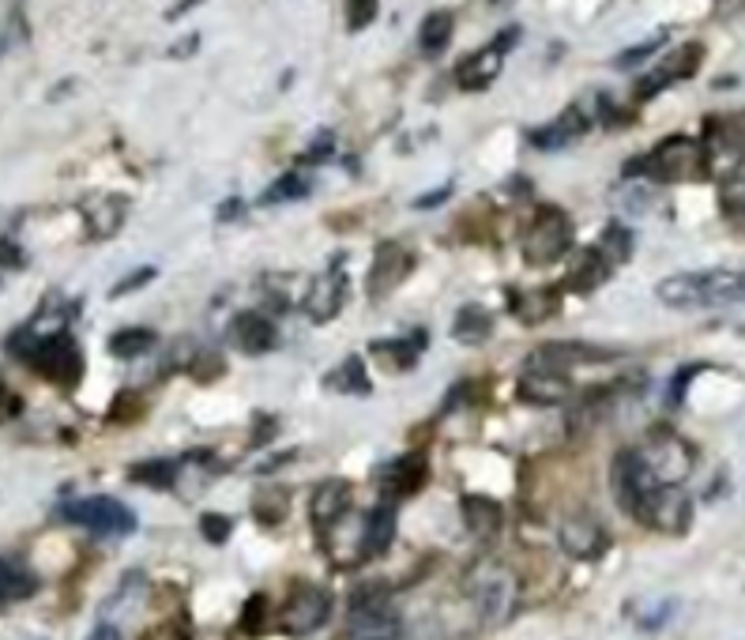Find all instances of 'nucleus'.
Here are the masks:
<instances>
[{"label":"nucleus","instance_id":"obj_29","mask_svg":"<svg viewBox=\"0 0 745 640\" xmlns=\"http://www.w3.org/2000/svg\"><path fill=\"white\" fill-rule=\"evenodd\" d=\"M396 542V505L380 501L366 512V558H380Z\"/></svg>","mask_w":745,"mask_h":640},{"label":"nucleus","instance_id":"obj_23","mask_svg":"<svg viewBox=\"0 0 745 640\" xmlns=\"http://www.w3.org/2000/svg\"><path fill=\"white\" fill-rule=\"evenodd\" d=\"M231 343L242 355H267V351L279 343V332H275V324L264 317V313H237L231 321Z\"/></svg>","mask_w":745,"mask_h":640},{"label":"nucleus","instance_id":"obj_13","mask_svg":"<svg viewBox=\"0 0 745 640\" xmlns=\"http://www.w3.org/2000/svg\"><path fill=\"white\" fill-rule=\"evenodd\" d=\"M701 61H704L701 42L677 45L671 57H663V61H659L655 69L636 83V102H647V99H655V94H663L671 83L690 80V75H696V69H701Z\"/></svg>","mask_w":745,"mask_h":640},{"label":"nucleus","instance_id":"obj_25","mask_svg":"<svg viewBox=\"0 0 745 640\" xmlns=\"http://www.w3.org/2000/svg\"><path fill=\"white\" fill-rule=\"evenodd\" d=\"M350 509V482L347 479H324L309 498V520L313 528L324 531Z\"/></svg>","mask_w":745,"mask_h":640},{"label":"nucleus","instance_id":"obj_36","mask_svg":"<svg viewBox=\"0 0 745 640\" xmlns=\"http://www.w3.org/2000/svg\"><path fill=\"white\" fill-rule=\"evenodd\" d=\"M177 471L181 467L174 460H147V464L129 467V482L151 486V490H170V486L177 482Z\"/></svg>","mask_w":745,"mask_h":640},{"label":"nucleus","instance_id":"obj_15","mask_svg":"<svg viewBox=\"0 0 745 640\" xmlns=\"http://www.w3.org/2000/svg\"><path fill=\"white\" fill-rule=\"evenodd\" d=\"M410 267H415V256H410L407 245L380 242L377 253H372L369 275H366V294L372 302H385L391 291H399V283L410 275Z\"/></svg>","mask_w":745,"mask_h":640},{"label":"nucleus","instance_id":"obj_3","mask_svg":"<svg viewBox=\"0 0 745 640\" xmlns=\"http://www.w3.org/2000/svg\"><path fill=\"white\" fill-rule=\"evenodd\" d=\"M467 596L486 626H504L516 610V599H520V585H516V572L509 566L486 558L467 572Z\"/></svg>","mask_w":745,"mask_h":640},{"label":"nucleus","instance_id":"obj_32","mask_svg":"<svg viewBox=\"0 0 745 640\" xmlns=\"http://www.w3.org/2000/svg\"><path fill=\"white\" fill-rule=\"evenodd\" d=\"M463 520L474 535H497L501 531L504 512H501V505H497L493 498H486V494H467L463 498Z\"/></svg>","mask_w":745,"mask_h":640},{"label":"nucleus","instance_id":"obj_11","mask_svg":"<svg viewBox=\"0 0 745 640\" xmlns=\"http://www.w3.org/2000/svg\"><path fill=\"white\" fill-rule=\"evenodd\" d=\"M516 42H520V27H504L490 45H482V50H474L471 57H463L460 69H456V83H460L463 91H486L497 75H501L504 53H509Z\"/></svg>","mask_w":745,"mask_h":640},{"label":"nucleus","instance_id":"obj_30","mask_svg":"<svg viewBox=\"0 0 745 640\" xmlns=\"http://www.w3.org/2000/svg\"><path fill=\"white\" fill-rule=\"evenodd\" d=\"M38 591L34 572L16 558H0V607L19 603V599H31Z\"/></svg>","mask_w":745,"mask_h":640},{"label":"nucleus","instance_id":"obj_18","mask_svg":"<svg viewBox=\"0 0 745 640\" xmlns=\"http://www.w3.org/2000/svg\"><path fill=\"white\" fill-rule=\"evenodd\" d=\"M343 302H347V275H343L339 267L320 272L317 280L309 283V291H305V317L313 324H328L339 317Z\"/></svg>","mask_w":745,"mask_h":640},{"label":"nucleus","instance_id":"obj_34","mask_svg":"<svg viewBox=\"0 0 745 640\" xmlns=\"http://www.w3.org/2000/svg\"><path fill=\"white\" fill-rule=\"evenodd\" d=\"M155 343H159V336L151 328H121V332H113V336H110V355L129 362V358L147 355Z\"/></svg>","mask_w":745,"mask_h":640},{"label":"nucleus","instance_id":"obj_6","mask_svg":"<svg viewBox=\"0 0 745 640\" xmlns=\"http://www.w3.org/2000/svg\"><path fill=\"white\" fill-rule=\"evenodd\" d=\"M572 250V219L561 207H539L520 242L523 264L531 267H550Z\"/></svg>","mask_w":745,"mask_h":640},{"label":"nucleus","instance_id":"obj_10","mask_svg":"<svg viewBox=\"0 0 745 640\" xmlns=\"http://www.w3.org/2000/svg\"><path fill=\"white\" fill-rule=\"evenodd\" d=\"M704 159H708V174L712 170H734L745 162V110L727 113V118H708L704 125Z\"/></svg>","mask_w":745,"mask_h":640},{"label":"nucleus","instance_id":"obj_35","mask_svg":"<svg viewBox=\"0 0 745 640\" xmlns=\"http://www.w3.org/2000/svg\"><path fill=\"white\" fill-rule=\"evenodd\" d=\"M452 31H456V16L452 12H445V8H441V12H429L422 19V50L429 57L445 53L448 42H452Z\"/></svg>","mask_w":745,"mask_h":640},{"label":"nucleus","instance_id":"obj_49","mask_svg":"<svg viewBox=\"0 0 745 640\" xmlns=\"http://www.w3.org/2000/svg\"><path fill=\"white\" fill-rule=\"evenodd\" d=\"M331 155V132H320V140L309 148V162H324Z\"/></svg>","mask_w":745,"mask_h":640},{"label":"nucleus","instance_id":"obj_27","mask_svg":"<svg viewBox=\"0 0 745 640\" xmlns=\"http://www.w3.org/2000/svg\"><path fill=\"white\" fill-rule=\"evenodd\" d=\"M610 275H614V267H610L606 256L599 253L595 245H591V250H584L576 261H572L565 286H569V291H576V294H591L595 286H603Z\"/></svg>","mask_w":745,"mask_h":640},{"label":"nucleus","instance_id":"obj_22","mask_svg":"<svg viewBox=\"0 0 745 640\" xmlns=\"http://www.w3.org/2000/svg\"><path fill=\"white\" fill-rule=\"evenodd\" d=\"M124 215H129V200L118 193H99L83 200V223H88V234L106 242L124 226Z\"/></svg>","mask_w":745,"mask_h":640},{"label":"nucleus","instance_id":"obj_44","mask_svg":"<svg viewBox=\"0 0 745 640\" xmlns=\"http://www.w3.org/2000/svg\"><path fill=\"white\" fill-rule=\"evenodd\" d=\"M200 531H204L207 542H226V539H231V531H234V520H231V516H223V512H204V516H200Z\"/></svg>","mask_w":745,"mask_h":640},{"label":"nucleus","instance_id":"obj_20","mask_svg":"<svg viewBox=\"0 0 745 640\" xmlns=\"http://www.w3.org/2000/svg\"><path fill=\"white\" fill-rule=\"evenodd\" d=\"M614 351L606 347H591V343H542L539 351L528 358V366H542V369H558L565 374L572 366H595V362H610Z\"/></svg>","mask_w":745,"mask_h":640},{"label":"nucleus","instance_id":"obj_38","mask_svg":"<svg viewBox=\"0 0 745 640\" xmlns=\"http://www.w3.org/2000/svg\"><path fill=\"white\" fill-rule=\"evenodd\" d=\"M720 204H723V215L745 231V177L742 174H731L720 185Z\"/></svg>","mask_w":745,"mask_h":640},{"label":"nucleus","instance_id":"obj_26","mask_svg":"<svg viewBox=\"0 0 745 640\" xmlns=\"http://www.w3.org/2000/svg\"><path fill=\"white\" fill-rule=\"evenodd\" d=\"M561 309V291L558 286H534V291H523V294H512V317L520 324H528V328H534V324L558 317Z\"/></svg>","mask_w":745,"mask_h":640},{"label":"nucleus","instance_id":"obj_16","mask_svg":"<svg viewBox=\"0 0 745 640\" xmlns=\"http://www.w3.org/2000/svg\"><path fill=\"white\" fill-rule=\"evenodd\" d=\"M558 542H561V550H565L569 558L599 561L610 550V531L595 520V516L572 512V516H565V520L558 524Z\"/></svg>","mask_w":745,"mask_h":640},{"label":"nucleus","instance_id":"obj_12","mask_svg":"<svg viewBox=\"0 0 745 640\" xmlns=\"http://www.w3.org/2000/svg\"><path fill=\"white\" fill-rule=\"evenodd\" d=\"M633 520L647 524V528H655V531L682 535L693 520V505L677 486H655V490H647V498L640 501Z\"/></svg>","mask_w":745,"mask_h":640},{"label":"nucleus","instance_id":"obj_40","mask_svg":"<svg viewBox=\"0 0 745 640\" xmlns=\"http://www.w3.org/2000/svg\"><path fill=\"white\" fill-rule=\"evenodd\" d=\"M267 618H275L272 614V603H267L264 591H256V596L242 607V629H245V633H264Z\"/></svg>","mask_w":745,"mask_h":640},{"label":"nucleus","instance_id":"obj_47","mask_svg":"<svg viewBox=\"0 0 745 640\" xmlns=\"http://www.w3.org/2000/svg\"><path fill=\"white\" fill-rule=\"evenodd\" d=\"M143 640H193L188 637V629L185 626H177V622H162L159 629H151L147 637Z\"/></svg>","mask_w":745,"mask_h":640},{"label":"nucleus","instance_id":"obj_48","mask_svg":"<svg viewBox=\"0 0 745 640\" xmlns=\"http://www.w3.org/2000/svg\"><path fill=\"white\" fill-rule=\"evenodd\" d=\"M696 369H701V366H690V369H682V374L674 377V385H671V404L674 407L682 404V396H685V388H690V380H693Z\"/></svg>","mask_w":745,"mask_h":640},{"label":"nucleus","instance_id":"obj_19","mask_svg":"<svg viewBox=\"0 0 745 640\" xmlns=\"http://www.w3.org/2000/svg\"><path fill=\"white\" fill-rule=\"evenodd\" d=\"M426 479H429V460H426V453H407V456H399V460H391V464H385L380 467V475H377V482H380V490H385V498H410V494H418L426 486Z\"/></svg>","mask_w":745,"mask_h":640},{"label":"nucleus","instance_id":"obj_46","mask_svg":"<svg viewBox=\"0 0 745 640\" xmlns=\"http://www.w3.org/2000/svg\"><path fill=\"white\" fill-rule=\"evenodd\" d=\"M27 256L23 250L12 242V237H0V267H8V272H16V267H23Z\"/></svg>","mask_w":745,"mask_h":640},{"label":"nucleus","instance_id":"obj_39","mask_svg":"<svg viewBox=\"0 0 745 640\" xmlns=\"http://www.w3.org/2000/svg\"><path fill=\"white\" fill-rule=\"evenodd\" d=\"M313 193V181H305L302 174H286L275 181L272 189L264 193V204H283V200H302Z\"/></svg>","mask_w":745,"mask_h":640},{"label":"nucleus","instance_id":"obj_31","mask_svg":"<svg viewBox=\"0 0 745 640\" xmlns=\"http://www.w3.org/2000/svg\"><path fill=\"white\" fill-rule=\"evenodd\" d=\"M369 351H372V355H380V358H388L391 369H415L418 355L426 351V332L418 328L415 336H407V339H380V343H372Z\"/></svg>","mask_w":745,"mask_h":640},{"label":"nucleus","instance_id":"obj_9","mask_svg":"<svg viewBox=\"0 0 745 640\" xmlns=\"http://www.w3.org/2000/svg\"><path fill=\"white\" fill-rule=\"evenodd\" d=\"M331 614V591L320 585H294L286 603L275 614V626L290 637H305V633H317V629L328 622Z\"/></svg>","mask_w":745,"mask_h":640},{"label":"nucleus","instance_id":"obj_4","mask_svg":"<svg viewBox=\"0 0 745 640\" xmlns=\"http://www.w3.org/2000/svg\"><path fill=\"white\" fill-rule=\"evenodd\" d=\"M636 453L644 471L652 475L659 486H682L696 467V448L685 441L682 434H674V429H652Z\"/></svg>","mask_w":745,"mask_h":640},{"label":"nucleus","instance_id":"obj_24","mask_svg":"<svg viewBox=\"0 0 745 640\" xmlns=\"http://www.w3.org/2000/svg\"><path fill=\"white\" fill-rule=\"evenodd\" d=\"M588 113L580 110V106H569V110H561V118L558 121H550L547 129H534L531 132V143L539 151H565V148H572L576 140H584V132H588Z\"/></svg>","mask_w":745,"mask_h":640},{"label":"nucleus","instance_id":"obj_51","mask_svg":"<svg viewBox=\"0 0 745 640\" xmlns=\"http://www.w3.org/2000/svg\"><path fill=\"white\" fill-rule=\"evenodd\" d=\"M445 196H448V189H441V193H433V196H418L415 207H433V204H441Z\"/></svg>","mask_w":745,"mask_h":640},{"label":"nucleus","instance_id":"obj_50","mask_svg":"<svg viewBox=\"0 0 745 640\" xmlns=\"http://www.w3.org/2000/svg\"><path fill=\"white\" fill-rule=\"evenodd\" d=\"M88 640H121V629L113 622H99V629H94Z\"/></svg>","mask_w":745,"mask_h":640},{"label":"nucleus","instance_id":"obj_37","mask_svg":"<svg viewBox=\"0 0 745 640\" xmlns=\"http://www.w3.org/2000/svg\"><path fill=\"white\" fill-rule=\"evenodd\" d=\"M595 250L606 256L610 267H618V264H625L629 256H633V234H629L621 223H610L606 231H603V237H599Z\"/></svg>","mask_w":745,"mask_h":640},{"label":"nucleus","instance_id":"obj_7","mask_svg":"<svg viewBox=\"0 0 745 640\" xmlns=\"http://www.w3.org/2000/svg\"><path fill=\"white\" fill-rule=\"evenodd\" d=\"M23 362L61 388H75L83 377V355H80V347H75V339L64 336V332H50V336H38L34 332V343Z\"/></svg>","mask_w":745,"mask_h":640},{"label":"nucleus","instance_id":"obj_28","mask_svg":"<svg viewBox=\"0 0 745 640\" xmlns=\"http://www.w3.org/2000/svg\"><path fill=\"white\" fill-rule=\"evenodd\" d=\"M490 336H493V313L482 309L479 302H467L452 321V339L463 343V347H482Z\"/></svg>","mask_w":745,"mask_h":640},{"label":"nucleus","instance_id":"obj_43","mask_svg":"<svg viewBox=\"0 0 745 640\" xmlns=\"http://www.w3.org/2000/svg\"><path fill=\"white\" fill-rule=\"evenodd\" d=\"M253 509H256V516H261L264 524H279L286 516V494L283 490H267V494L256 498Z\"/></svg>","mask_w":745,"mask_h":640},{"label":"nucleus","instance_id":"obj_17","mask_svg":"<svg viewBox=\"0 0 745 640\" xmlns=\"http://www.w3.org/2000/svg\"><path fill=\"white\" fill-rule=\"evenodd\" d=\"M610 486H614V498H618L621 509H625L629 516H636L640 501H644L647 490H655L659 482L644 471L636 448H621V453L614 456V464H610Z\"/></svg>","mask_w":745,"mask_h":640},{"label":"nucleus","instance_id":"obj_2","mask_svg":"<svg viewBox=\"0 0 745 640\" xmlns=\"http://www.w3.org/2000/svg\"><path fill=\"white\" fill-rule=\"evenodd\" d=\"M625 177H647V181H663V185L701 181L708 177V159H704L701 140L666 136L663 143H655L644 159L625 162Z\"/></svg>","mask_w":745,"mask_h":640},{"label":"nucleus","instance_id":"obj_33","mask_svg":"<svg viewBox=\"0 0 745 640\" xmlns=\"http://www.w3.org/2000/svg\"><path fill=\"white\" fill-rule=\"evenodd\" d=\"M328 388L343 392V396H369V392H372V380H369V374H366V362H361L358 355H350V358L336 369V374L328 377Z\"/></svg>","mask_w":745,"mask_h":640},{"label":"nucleus","instance_id":"obj_52","mask_svg":"<svg viewBox=\"0 0 745 640\" xmlns=\"http://www.w3.org/2000/svg\"><path fill=\"white\" fill-rule=\"evenodd\" d=\"M0 396H4V385H0Z\"/></svg>","mask_w":745,"mask_h":640},{"label":"nucleus","instance_id":"obj_14","mask_svg":"<svg viewBox=\"0 0 745 640\" xmlns=\"http://www.w3.org/2000/svg\"><path fill=\"white\" fill-rule=\"evenodd\" d=\"M320 535V547L336 566L350 569L358 561H366V516H358L355 509H347L336 524H328Z\"/></svg>","mask_w":745,"mask_h":640},{"label":"nucleus","instance_id":"obj_42","mask_svg":"<svg viewBox=\"0 0 745 640\" xmlns=\"http://www.w3.org/2000/svg\"><path fill=\"white\" fill-rule=\"evenodd\" d=\"M663 42H666V31H659L655 38H647V42H640V45H633V50L618 53L614 64H618V69H633V64H640L644 57H652V53L663 50Z\"/></svg>","mask_w":745,"mask_h":640},{"label":"nucleus","instance_id":"obj_21","mask_svg":"<svg viewBox=\"0 0 745 640\" xmlns=\"http://www.w3.org/2000/svg\"><path fill=\"white\" fill-rule=\"evenodd\" d=\"M516 396L531 407H550V404H565L572 396V385L565 374L558 369H542V366H528L523 377L516 380Z\"/></svg>","mask_w":745,"mask_h":640},{"label":"nucleus","instance_id":"obj_41","mask_svg":"<svg viewBox=\"0 0 745 640\" xmlns=\"http://www.w3.org/2000/svg\"><path fill=\"white\" fill-rule=\"evenodd\" d=\"M343 19H347V31L358 34L377 19V0H343Z\"/></svg>","mask_w":745,"mask_h":640},{"label":"nucleus","instance_id":"obj_45","mask_svg":"<svg viewBox=\"0 0 745 640\" xmlns=\"http://www.w3.org/2000/svg\"><path fill=\"white\" fill-rule=\"evenodd\" d=\"M155 280V267H136V275H124V280L113 286L110 291V298H124V294H132V291H140L143 283H151Z\"/></svg>","mask_w":745,"mask_h":640},{"label":"nucleus","instance_id":"obj_8","mask_svg":"<svg viewBox=\"0 0 745 640\" xmlns=\"http://www.w3.org/2000/svg\"><path fill=\"white\" fill-rule=\"evenodd\" d=\"M64 524H75V528H88L94 535H106V539H121V535L136 531V512L129 505H121L118 498H80L69 501L61 509Z\"/></svg>","mask_w":745,"mask_h":640},{"label":"nucleus","instance_id":"obj_1","mask_svg":"<svg viewBox=\"0 0 745 640\" xmlns=\"http://www.w3.org/2000/svg\"><path fill=\"white\" fill-rule=\"evenodd\" d=\"M655 298L671 309H723L745 305V272L708 267V272H677L655 286Z\"/></svg>","mask_w":745,"mask_h":640},{"label":"nucleus","instance_id":"obj_5","mask_svg":"<svg viewBox=\"0 0 745 640\" xmlns=\"http://www.w3.org/2000/svg\"><path fill=\"white\" fill-rule=\"evenodd\" d=\"M399 637V614L391 607L385 585H361L350 599V618L343 640H396Z\"/></svg>","mask_w":745,"mask_h":640}]
</instances>
